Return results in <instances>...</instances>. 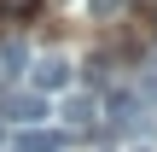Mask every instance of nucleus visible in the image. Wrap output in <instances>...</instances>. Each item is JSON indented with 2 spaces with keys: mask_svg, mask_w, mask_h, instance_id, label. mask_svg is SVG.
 Listing matches in <instances>:
<instances>
[{
  "mask_svg": "<svg viewBox=\"0 0 157 152\" xmlns=\"http://www.w3.org/2000/svg\"><path fill=\"white\" fill-rule=\"evenodd\" d=\"M64 135H93V117H99V100L93 94H64Z\"/></svg>",
  "mask_w": 157,
  "mask_h": 152,
  "instance_id": "f257e3e1",
  "label": "nucleus"
},
{
  "mask_svg": "<svg viewBox=\"0 0 157 152\" xmlns=\"http://www.w3.org/2000/svg\"><path fill=\"white\" fill-rule=\"evenodd\" d=\"M6 117H12L17 129L41 123V117H47V100H41V88H35V94H12V100H6Z\"/></svg>",
  "mask_w": 157,
  "mask_h": 152,
  "instance_id": "f03ea898",
  "label": "nucleus"
},
{
  "mask_svg": "<svg viewBox=\"0 0 157 152\" xmlns=\"http://www.w3.org/2000/svg\"><path fill=\"white\" fill-rule=\"evenodd\" d=\"M35 88H41V94L70 88V64H64V59H41V64H35Z\"/></svg>",
  "mask_w": 157,
  "mask_h": 152,
  "instance_id": "7ed1b4c3",
  "label": "nucleus"
},
{
  "mask_svg": "<svg viewBox=\"0 0 157 152\" xmlns=\"http://www.w3.org/2000/svg\"><path fill=\"white\" fill-rule=\"evenodd\" d=\"M58 146H64V135H52V129H35V123L17 135V152H58Z\"/></svg>",
  "mask_w": 157,
  "mask_h": 152,
  "instance_id": "20e7f679",
  "label": "nucleus"
},
{
  "mask_svg": "<svg viewBox=\"0 0 157 152\" xmlns=\"http://www.w3.org/2000/svg\"><path fill=\"white\" fill-rule=\"evenodd\" d=\"M17 70H23V47L6 41V47H0V76H17Z\"/></svg>",
  "mask_w": 157,
  "mask_h": 152,
  "instance_id": "39448f33",
  "label": "nucleus"
},
{
  "mask_svg": "<svg viewBox=\"0 0 157 152\" xmlns=\"http://www.w3.org/2000/svg\"><path fill=\"white\" fill-rule=\"evenodd\" d=\"M35 6H41V0H0V12H6V18H29Z\"/></svg>",
  "mask_w": 157,
  "mask_h": 152,
  "instance_id": "423d86ee",
  "label": "nucleus"
},
{
  "mask_svg": "<svg viewBox=\"0 0 157 152\" xmlns=\"http://www.w3.org/2000/svg\"><path fill=\"white\" fill-rule=\"evenodd\" d=\"M128 0H93V18H111V12H122Z\"/></svg>",
  "mask_w": 157,
  "mask_h": 152,
  "instance_id": "0eeeda50",
  "label": "nucleus"
},
{
  "mask_svg": "<svg viewBox=\"0 0 157 152\" xmlns=\"http://www.w3.org/2000/svg\"><path fill=\"white\" fill-rule=\"evenodd\" d=\"M134 152H151V146H134Z\"/></svg>",
  "mask_w": 157,
  "mask_h": 152,
  "instance_id": "6e6552de",
  "label": "nucleus"
}]
</instances>
